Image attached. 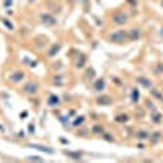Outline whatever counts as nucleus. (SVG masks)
Instances as JSON below:
<instances>
[{
  "instance_id": "nucleus-5",
  "label": "nucleus",
  "mask_w": 163,
  "mask_h": 163,
  "mask_svg": "<svg viewBox=\"0 0 163 163\" xmlns=\"http://www.w3.org/2000/svg\"><path fill=\"white\" fill-rule=\"evenodd\" d=\"M24 93H36L37 91V83L36 82H31V83H28L26 86H24Z\"/></svg>"
},
{
  "instance_id": "nucleus-1",
  "label": "nucleus",
  "mask_w": 163,
  "mask_h": 163,
  "mask_svg": "<svg viewBox=\"0 0 163 163\" xmlns=\"http://www.w3.org/2000/svg\"><path fill=\"white\" fill-rule=\"evenodd\" d=\"M108 39L111 42H117V44H121V42H124L126 39H129V33H127V31H117V33L109 34Z\"/></svg>"
},
{
  "instance_id": "nucleus-8",
  "label": "nucleus",
  "mask_w": 163,
  "mask_h": 163,
  "mask_svg": "<svg viewBox=\"0 0 163 163\" xmlns=\"http://www.w3.org/2000/svg\"><path fill=\"white\" fill-rule=\"evenodd\" d=\"M96 103H99V104H111V103H112V98H109V96H101V98L96 99Z\"/></svg>"
},
{
  "instance_id": "nucleus-18",
  "label": "nucleus",
  "mask_w": 163,
  "mask_h": 163,
  "mask_svg": "<svg viewBox=\"0 0 163 163\" xmlns=\"http://www.w3.org/2000/svg\"><path fill=\"white\" fill-rule=\"evenodd\" d=\"M161 5H163V0H161Z\"/></svg>"
},
{
  "instance_id": "nucleus-15",
  "label": "nucleus",
  "mask_w": 163,
  "mask_h": 163,
  "mask_svg": "<svg viewBox=\"0 0 163 163\" xmlns=\"http://www.w3.org/2000/svg\"><path fill=\"white\" fill-rule=\"evenodd\" d=\"M93 132H96V134H103V132H104V129H103V126H93Z\"/></svg>"
},
{
  "instance_id": "nucleus-7",
  "label": "nucleus",
  "mask_w": 163,
  "mask_h": 163,
  "mask_svg": "<svg viewBox=\"0 0 163 163\" xmlns=\"http://www.w3.org/2000/svg\"><path fill=\"white\" fill-rule=\"evenodd\" d=\"M13 75H15V77H10V80H11V82H15V83H18V80L21 82V80L24 78V73H23V72H15Z\"/></svg>"
},
{
  "instance_id": "nucleus-11",
  "label": "nucleus",
  "mask_w": 163,
  "mask_h": 163,
  "mask_svg": "<svg viewBox=\"0 0 163 163\" xmlns=\"http://www.w3.org/2000/svg\"><path fill=\"white\" fill-rule=\"evenodd\" d=\"M160 137H161V132H153V134H150V140H152L153 143H156Z\"/></svg>"
},
{
  "instance_id": "nucleus-9",
  "label": "nucleus",
  "mask_w": 163,
  "mask_h": 163,
  "mask_svg": "<svg viewBox=\"0 0 163 163\" xmlns=\"http://www.w3.org/2000/svg\"><path fill=\"white\" fill-rule=\"evenodd\" d=\"M139 37H140V29H132L129 33V39L135 41V39H139Z\"/></svg>"
},
{
  "instance_id": "nucleus-16",
  "label": "nucleus",
  "mask_w": 163,
  "mask_h": 163,
  "mask_svg": "<svg viewBox=\"0 0 163 163\" xmlns=\"http://www.w3.org/2000/svg\"><path fill=\"white\" fill-rule=\"evenodd\" d=\"M155 114H156V116H152V119H153L155 124H158V122L161 121V116H160V112H155Z\"/></svg>"
},
{
  "instance_id": "nucleus-10",
  "label": "nucleus",
  "mask_w": 163,
  "mask_h": 163,
  "mask_svg": "<svg viewBox=\"0 0 163 163\" xmlns=\"http://www.w3.org/2000/svg\"><path fill=\"white\" fill-rule=\"evenodd\" d=\"M103 88H104V80L99 78V82H96V83H95V90L96 91H101Z\"/></svg>"
},
{
  "instance_id": "nucleus-14",
  "label": "nucleus",
  "mask_w": 163,
  "mask_h": 163,
  "mask_svg": "<svg viewBox=\"0 0 163 163\" xmlns=\"http://www.w3.org/2000/svg\"><path fill=\"white\" fill-rule=\"evenodd\" d=\"M49 104H51V106H55V104H59V98L52 95L51 98H49Z\"/></svg>"
},
{
  "instance_id": "nucleus-4",
  "label": "nucleus",
  "mask_w": 163,
  "mask_h": 163,
  "mask_svg": "<svg viewBox=\"0 0 163 163\" xmlns=\"http://www.w3.org/2000/svg\"><path fill=\"white\" fill-rule=\"evenodd\" d=\"M41 21L44 23V24H49V26H52V24H55V18L51 16V15H47V13H42V15H41Z\"/></svg>"
},
{
  "instance_id": "nucleus-2",
  "label": "nucleus",
  "mask_w": 163,
  "mask_h": 163,
  "mask_svg": "<svg viewBox=\"0 0 163 163\" xmlns=\"http://www.w3.org/2000/svg\"><path fill=\"white\" fill-rule=\"evenodd\" d=\"M112 21L117 26H121V24H126L127 23V15L124 13V11H116L114 15H112Z\"/></svg>"
},
{
  "instance_id": "nucleus-17",
  "label": "nucleus",
  "mask_w": 163,
  "mask_h": 163,
  "mask_svg": "<svg viewBox=\"0 0 163 163\" xmlns=\"http://www.w3.org/2000/svg\"><path fill=\"white\" fill-rule=\"evenodd\" d=\"M104 139H106V142H114V135H109V134H104Z\"/></svg>"
},
{
  "instance_id": "nucleus-13",
  "label": "nucleus",
  "mask_w": 163,
  "mask_h": 163,
  "mask_svg": "<svg viewBox=\"0 0 163 163\" xmlns=\"http://www.w3.org/2000/svg\"><path fill=\"white\" fill-rule=\"evenodd\" d=\"M153 72H155V75H163V64H156Z\"/></svg>"
},
{
  "instance_id": "nucleus-3",
  "label": "nucleus",
  "mask_w": 163,
  "mask_h": 163,
  "mask_svg": "<svg viewBox=\"0 0 163 163\" xmlns=\"http://www.w3.org/2000/svg\"><path fill=\"white\" fill-rule=\"evenodd\" d=\"M137 83H139V85H142L143 86V88H152V82H150L147 77H143V75H140V77H137Z\"/></svg>"
},
{
  "instance_id": "nucleus-6",
  "label": "nucleus",
  "mask_w": 163,
  "mask_h": 163,
  "mask_svg": "<svg viewBox=\"0 0 163 163\" xmlns=\"http://www.w3.org/2000/svg\"><path fill=\"white\" fill-rule=\"evenodd\" d=\"M130 101H132L134 104L139 101V90L137 88H132V91H130Z\"/></svg>"
},
{
  "instance_id": "nucleus-12",
  "label": "nucleus",
  "mask_w": 163,
  "mask_h": 163,
  "mask_svg": "<svg viewBox=\"0 0 163 163\" xmlns=\"http://www.w3.org/2000/svg\"><path fill=\"white\" fill-rule=\"evenodd\" d=\"M150 93H152L155 98H158V99H161V101H163V95H161V93L156 90V88H150Z\"/></svg>"
}]
</instances>
